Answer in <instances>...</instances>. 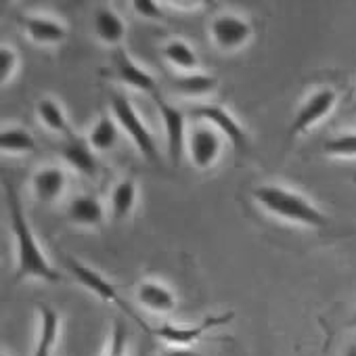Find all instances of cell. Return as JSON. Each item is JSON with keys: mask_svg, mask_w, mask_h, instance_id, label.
<instances>
[{"mask_svg": "<svg viewBox=\"0 0 356 356\" xmlns=\"http://www.w3.org/2000/svg\"><path fill=\"white\" fill-rule=\"evenodd\" d=\"M111 111L115 115V122L120 124V128L130 136V140L136 145L138 153L151 161L157 163L159 161V149L155 143V136L151 134V130L145 126V122L140 120L138 111L134 109V105L122 95V92H113L111 95Z\"/></svg>", "mask_w": 356, "mask_h": 356, "instance_id": "3957f363", "label": "cell"}, {"mask_svg": "<svg viewBox=\"0 0 356 356\" xmlns=\"http://www.w3.org/2000/svg\"><path fill=\"white\" fill-rule=\"evenodd\" d=\"M65 266H67V270L72 273V277H74L82 287H86L90 293L99 296V298H101L103 302H107V304H115V306H120L122 310L130 312V308L126 306V302H124L122 296L118 293L115 285L109 283L101 273L92 270L88 264L76 260L74 256H65Z\"/></svg>", "mask_w": 356, "mask_h": 356, "instance_id": "ba28073f", "label": "cell"}, {"mask_svg": "<svg viewBox=\"0 0 356 356\" xmlns=\"http://www.w3.org/2000/svg\"><path fill=\"white\" fill-rule=\"evenodd\" d=\"M67 185V176L59 165H44L32 176V189L38 202L42 204H55Z\"/></svg>", "mask_w": 356, "mask_h": 356, "instance_id": "7c38bea8", "label": "cell"}, {"mask_svg": "<svg viewBox=\"0 0 356 356\" xmlns=\"http://www.w3.org/2000/svg\"><path fill=\"white\" fill-rule=\"evenodd\" d=\"M343 356H356V343H350L343 352Z\"/></svg>", "mask_w": 356, "mask_h": 356, "instance_id": "f546056e", "label": "cell"}, {"mask_svg": "<svg viewBox=\"0 0 356 356\" xmlns=\"http://www.w3.org/2000/svg\"><path fill=\"white\" fill-rule=\"evenodd\" d=\"M0 356H9V354H7V352H3V354H0Z\"/></svg>", "mask_w": 356, "mask_h": 356, "instance_id": "1f68e13d", "label": "cell"}, {"mask_svg": "<svg viewBox=\"0 0 356 356\" xmlns=\"http://www.w3.org/2000/svg\"><path fill=\"white\" fill-rule=\"evenodd\" d=\"M118 134H120V130H118L115 122H113L109 115H103V118H99V120L92 124V128H90V132H88V145H90L97 153L109 151V149H113V145L118 143Z\"/></svg>", "mask_w": 356, "mask_h": 356, "instance_id": "cb8c5ba5", "label": "cell"}, {"mask_svg": "<svg viewBox=\"0 0 356 356\" xmlns=\"http://www.w3.org/2000/svg\"><path fill=\"white\" fill-rule=\"evenodd\" d=\"M187 151L191 157V163L197 170H208L216 163V159L220 157L222 151V140L216 128L212 126H204V128H195L189 134L187 140Z\"/></svg>", "mask_w": 356, "mask_h": 356, "instance_id": "8fae6325", "label": "cell"}, {"mask_svg": "<svg viewBox=\"0 0 356 356\" xmlns=\"http://www.w3.org/2000/svg\"><path fill=\"white\" fill-rule=\"evenodd\" d=\"M5 197H7L9 225H11V233H13L15 250H17V270H15L13 281L22 283L26 279H38V281L53 283V285L61 283L63 275L44 256L34 231L26 218V210L19 200V193L11 183L5 185Z\"/></svg>", "mask_w": 356, "mask_h": 356, "instance_id": "6da1fadb", "label": "cell"}, {"mask_svg": "<svg viewBox=\"0 0 356 356\" xmlns=\"http://www.w3.org/2000/svg\"><path fill=\"white\" fill-rule=\"evenodd\" d=\"M132 9L136 11V15L145 17V19H163V9L159 3H153V0H134Z\"/></svg>", "mask_w": 356, "mask_h": 356, "instance_id": "83f0119b", "label": "cell"}, {"mask_svg": "<svg viewBox=\"0 0 356 356\" xmlns=\"http://www.w3.org/2000/svg\"><path fill=\"white\" fill-rule=\"evenodd\" d=\"M136 200H138L136 181H134V178H122V181H120V183L113 187V191H111V202H109L111 218H113L115 222L126 220V218L134 212Z\"/></svg>", "mask_w": 356, "mask_h": 356, "instance_id": "ffe728a7", "label": "cell"}, {"mask_svg": "<svg viewBox=\"0 0 356 356\" xmlns=\"http://www.w3.org/2000/svg\"><path fill=\"white\" fill-rule=\"evenodd\" d=\"M113 72H115V78L120 82L149 95L153 101L161 97L155 78L149 72H145L124 49H115V53H113Z\"/></svg>", "mask_w": 356, "mask_h": 356, "instance_id": "30bf717a", "label": "cell"}, {"mask_svg": "<svg viewBox=\"0 0 356 356\" xmlns=\"http://www.w3.org/2000/svg\"><path fill=\"white\" fill-rule=\"evenodd\" d=\"M38 339L32 356H53V350L59 339V327H61V316L51 304H38Z\"/></svg>", "mask_w": 356, "mask_h": 356, "instance_id": "9a60e30c", "label": "cell"}, {"mask_svg": "<svg viewBox=\"0 0 356 356\" xmlns=\"http://www.w3.org/2000/svg\"><path fill=\"white\" fill-rule=\"evenodd\" d=\"M103 356H128V327L124 321H113Z\"/></svg>", "mask_w": 356, "mask_h": 356, "instance_id": "484cf974", "label": "cell"}, {"mask_svg": "<svg viewBox=\"0 0 356 356\" xmlns=\"http://www.w3.org/2000/svg\"><path fill=\"white\" fill-rule=\"evenodd\" d=\"M19 67V57L13 49H9L7 44L0 49V80H3V84H9L11 78L15 76Z\"/></svg>", "mask_w": 356, "mask_h": 356, "instance_id": "4316f807", "label": "cell"}, {"mask_svg": "<svg viewBox=\"0 0 356 356\" xmlns=\"http://www.w3.org/2000/svg\"><path fill=\"white\" fill-rule=\"evenodd\" d=\"M163 59L168 63H172L176 70H181L183 74H191L200 67V57L197 53L191 49V44H187L185 40H170L163 44V51H161Z\"/></svg>", "mask_w": 356, "mask_h": 356, "instance_id": "603a6c76", "label": "cell"}, {"mask_svg": "<svg viewBox=\"0 0 356 356\" xmlns=\"http://www.w3.org/2000/svg\"><path fill=\"white\" fill-rule=\"evenodd\" d=\"M36 113H38L42 126L49 128L51 132L63 136V140H70V138L76 136L74 130H72V126H70V120H67L63 107L55 99H51V97L40 99L38 105H36Z\"/></svg>", "mask_w": 356, "mask_h": 356, "instance_id": "d6986e66", "label": "cell"}, {"mask_svg": "<svg viewBox=\"0 0 356 356\" xmlns=\"http://www.w3.org/2000/svg\"><path fill=\"white\" fill-rule=\"evenodd\" d=\"M67 220L78 225V227L97 229L105 220V210H103L101 202L95 195H86V193L76 195L67 204Z\"/></svg>", "mask_w": 356, "mask_h": 356, "instance_id": "2e32d148", "label": "cell"}, {"mask_svg": "<svg viewBox=\"0 0 356 356\" xmlns=\"http://www.w3.org/2000/svg\"><path fill=\"white\" fill-rule=\"evenodd\" d=\"M233 316H235L233 312H225V314H210L202 323H195V325H172V323H165V325L155 327L153 335L161 337L163 341H168L172 346H191L193 341L204 337L208 331L231 323Z\"/></svg>", "mask_w": 356, "mask_h": 356, "instance_id": "52a82bcc", "label": "cell"}, {"mask_svg": "<svg viewBox=\"0 0 356 356\" xmlns=\"http://www.w3.org/2000/svg\"><path fill=\"white\" fill-rule=\"evenodd\" d=\"M348 327H352V329H356V310L352 312V316H350V321H348Z\"/></svg>", "mask_w": 356, "mask_h": 356, "instance_id": "4dcf8cb0", "label": "cell"}, {"mask_svg": "<svg viewBox=\"0 0 356 356\" xmlns=\"http://www.w3.org/2000/svg\"><path fill=\"white\" fill-rule=\"evenodd\" d=\"M136 302L155 314H170L176 308V296L170 287L157 281H143L136 287Z\"/></svg>", "mask_w": 356, "mask_h": 356, "instance_id": "5bb4252c", "label": "cell"}, {"mask_svg": "<svg viewBox=\"0 0 356 356\" xmlns=\"http://www.w3.org/2000/svg\"><path fill=\"white\" fill-rule=\"evenodd\" d=\"M337 103V92L333 88H318L312 95H308V99L302 103V107L296 111L291 126H289V134L298 136L308 132L314 124L323 122L335 107Z\"/></svg>", "mask_w": 356, "mask_h": 356, "instance_id": "8992f818", "label": "cell"}, {"mask_svg": "<svg viewBox=\"0 0 356 356\" xmlns=\"http://www.w3.org/2000/svg\"><path fill=\"white\" fill-rule=\"evenodd\" d=\"M24 32L38 44H59L67 38V28L53 17H22Z\"/></svg>", "mask_w": 356, "mask_h": 356, "instance_id": "e0dca14e", "label": "cell"}, {"mask_svg": "<svg viewBox=\"0 0 356 356\" xmlns=\"http://www.w3.org/2000/svg\"><path fill=\"white\" fill-rule=\"evenodd\" d=\"M155 105L159 109L163 128H165V138H168V155L172 159L174 165L181 163L183 153L187 149V134H185V113L174 107L172 103H168L163 97L155 99Z\"/></svg>", "mask_w": 356, "mask_h": 356, "instance_id": "9c48e42d", "label": "cell"}, {"mask_svg": "<svg viewBox=\"0 0 356 356\" xmlns=\"http://www.w3.org/2000/svg\"><path fill=\"white\" fill-rule=\"evenodd\" d=\"M61 155L82 176L92 178V176L99 174L101 163H99L97 151L88 145V140H82L80 136H74V138L65 140L63 147H61Z\"/></svg>", "mask_w": 356, "mask_h": 356, "instance_id": "4fadbf2b", "label": "cell"}, {"mask_svg": "<svg viewBox=\"0 0 356 356\" xmlns=\"http://www.w3.org/2000/svg\"><path fill=\"white\" fill-rule=\"evenodd\" d=\"M95 32L105 44L122 49L126 38V24L111 7H99L95 11Z\"/></svg>", "mask_w": 356, "mask_h": 356, "instance_id": "ac0fdd59", "label": "cell"}, {"mask_svg": "<svg viewBox=\"0 0 356 356\" xmlns=\"http://www.w3.org/2000/svg\"><path fill=\"white\" fill-rule=\"evenodd\" d=\"M172 88L187 97H206L218 88V78L202 72H191V74H181L176 76L172 82Z\"/></svg>", "mask_w": 356, "mask_h": 356, "instance_id": "44dd1931", "label": "cell"}, {"mask_svg": "<svg viewBox=\"0 0 356 356\" xmlns=\"http://www.w3.org/2000/svg\"><path fill=\"white\" fill-rule=\"evenodd\" d=\"M210 36H212V42L220 51L233 53V51L243 49L252 40L254 26L245 17H241V15L222 13V15H218V17L212 19V24H210Z\"/></svg>", "mask_w": 356, "mask_h": 356, "instance_id": "277c9868", "label": "cell"}, {"mask_svg": "<svg viewBox=\"0 0 356 356\" xmlns=\"http://www.w3.org/2000/svg\"><path fill=\"white\" fill-rule=\"evenodd\" d=\"M36 147H38V143L32 136V132H28L22 126H5L3 132H0V149H3L5 155L34 153Z\"/></svg>", "mask_w": 356, "mask_h": 356, "instance_id": "7402d4cb", "label": "cell"}, {"mask_svg": "<svg viewBox=\"0 0 356 356\" xmlns=\"http://www.w3.org/2000/svg\"><path fill=\"white\" fill-rule=\"evenodd\" d=\"M252 197L262 210L281 220L310 229H325L329 225V218L308 197L293 189H285L279 185H260L252 191Z\"/></svg>", "mask_w": 356, "mask_h": 356, "instance_id": "7a4b0ae2", "label": "cell"}, {"mask_svg": "<svg viewBox=\"0 0 356 356\" xmlns=\"http://www.w3.org/2000/svg\"><path fill=\"white\" fill-rule=\"evenodd\" d=\"M161 356H204L200 350H193L191 346H172Z\"/></svg>", "mask_w": 356, "mask_h": 356, "instance_id": "f1b7e54d", "label": "cell"}, {"mask_svg": "<svg viewBox=\"0 0 356 356\" xmlns=\"http://www.w3.org/2000/svg\"><path fill=\"white\" fill-rule=\"evenodd\" d=\"M323 151L331 157H356V132H343L325 140Z\"/></svg>", "mask_w": 356, "mask_h": 356, "instance_id": "d4e9b609", "label": "cell"}, {"mask_svg": "<svg viewBox=\"0 0 356 356\" xmlns=\"http://www.w3.org/2000/svg\"><path fill=\"white\" fill-rule=\"evenodd\" d=\"M191 113H195L197 118L206 120L212 128H216L220 134H225L229 138V143L239 151V153H245L250 149V136L245 132V128L239 124V120L227 111L222 105H214V103H202V105H195L191 109Z\"/></svg>", "mask_w": 356, "mask_h": 356, "instance_id": "5b68a950", "label": "cell"}]
</instances>
